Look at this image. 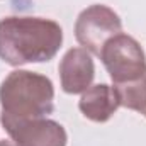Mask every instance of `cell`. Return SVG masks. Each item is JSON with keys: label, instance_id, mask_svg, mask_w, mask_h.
<instances>
[{"label": "cell", "instance_id": "cell-1", "mask_svg": "<svg viewBox=\"0 0 146 146\" xmlns=\"http://www.w3.org/2000/svg\"><path fill=\"white\" fill-rule=\"evenodd\" d=\"M63 44V29L44 17L10 15L0 21V58L10 66L44 63Z\"/></svg>", "mask_w": 146, "mask_h": 146}, {"label": "cell", "instance_id": "cell-2", "mask_svg": "<svg viewBox=\"0 0 146 146\" xmlns=\"http://www.w3.org/2000/svg\"><path fill=\"white\" fill-rule=\"evenodd\" d=\"M2 114L17 119L46 117L54 110L53 82L36 72L14 70L0 85Z\"/></svg>", "mask_w": 146, "mask_h": 146}, {"label": "cell", "instance_id": "cell-3", "mask_svg": "<svg viewBox=\"0 0 146 146\" xmlns=\"http://www.w3.org/2000/svg\"><path fill=\"white\" fill-rule=\"evenodd\" d=\"M100 60L114 85L136 82L146 73V54L141 44L124 33L112 36L104 44Z\"/></svg>", "mask_w": 146, "mask_h": 146}, {"label": "cell", "instance_id": "cell-4", "mask_svg": "<svg viewBox=\"0 0 146 146\" xmlns=\"http://www.w3.org/2000/svg\"><path fill=\"white\" fill-rule=\"evenodd\" d=\"M122 33L121 17L107 5L95 3L80 12L75 22V37L83 49L100 56L104 44L112 36Z\"/></svg>", "mask_w": 146, "mask_h": 146}, {"label": "cell", "instance_id": "cell-5", "mask_svg": "<svg viewBox=\"0 0 146 146\" xmlns=\"http://www.w3.org/2000/svg\"><path fill=\"white\" fill-rule=\"evenodd\" d=\"M0 122L15 146H66L65 127L46 117L17 119L0 114Z\"/></svg>", "mask_w": 146, "mask_h": 146}, {"label": "cell", "instance_id": "cell-6", "mask_svg": "<svg viewBox=\"0 0 146 146\" xmlns=\"http://www.w3.org/2000/svg\"><path fill=\"white\" fill-rule=\"evenodd\" d=\"M61 88L66 94H83L94 82L95 65L92 54L83 48H72L65 53L58 66Z\"/></svg>", "mask_w": 146, "mask_h": 146}, {"label": "cell", "instance_id": "cell-7", "mask_svg": "<svg viewBox=\"0 0 146 146\" xmlns=\"http://www.w3.org/2000/svg\"><path fill=\"white\" fill-rule=\"evenodd\" d=\"M119 107L121 102L115 88L106 83L90 85L78 102L80 112L94 122H107Z\"/></svg>", "mask_w": 146, "mask_h": 146}, {"label": "cell", "instance_id": "cell-8", "mask_svg": "<svg viewBox=\"0 0 146 146\" xmlns=\"http://www.w3.org/2000/svg\"><path fill=\"white\" fill-rule=\"evenodd\" d=\"M0 146H15L14 141H0Z\"/></svg>", "mask_w": 146, "mask_h": 146}, {"label": "cell", "instance_id": "cell-9", "mask_svg": "<svg viewBox=\"0 0 146 146\" xmlns=\"http://www.w3.org/2000/svg\"><path fill=\"white\" fill-rule=\"evenodd\" d=\"M141 114H143V115L146 117V106H145V109H143V112H141Z\"/></svg>", "mask_w": 146, "mask_h": 146}]
</instances>
